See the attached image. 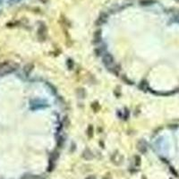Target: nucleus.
Here are the masks:
<instances>
[{"instance_id": "5", "label": "nucleus", "mask_w": 179, "mask_h": 179, "mask_svg": "<svg viewBox=\"0 0 179 179\" xmlns=\"http://www.w3.org/2000/svg\"><path fill=\"white\" fill-rule=\"evenodd\" d=\"M86 179H96L95 177H94L93 176H89V177H87Z\"/></svg>"}, {"instance_id": "2", "label": "nucleus", "mask_w": 179, "mask_h": 179, "mask_svg": "<svg viewBox=\"0 0 179 179\" xmlns=\"http://www.w3.org/2000/svg\"><path fill=\"white\" fill-rule=\"evenodd\" d=\"M138 149L141 152H142V153L145 152V151H146V143L143 142L142 141H141V142L138 143Z\"/></svg>"}, {"instance_id": "1", "label": "nucleus", "mask_w": 179, "mask_h": 179, "mask_svg": "<svg viewBox=\"0 0 179 179\" xmlns=\"http://www.w3.org/2000/svg\"><path fill=\"white\" fill-rule=\"evenodd\" d=\"M103 60H104L105 65L107 66H110L111 65L113 64V58L110 55H107V56H105L104 57H103Z\"/></svg>"}, {"instance_id": "3", "label": "nucleus", "mask_w": 179, "mask_h": 179, "mask_svg": "<svg viewBox=\"0 0 179 179\" xmlns=\"http://www.w3.org/2000/svg\"><path fill=\"white\" fill-rule=\"evenodd\" d=\"M29 179H44V178L41 176H31L29 177Z\"/></svg>"}, {"instance_id": "4", "label": "nucleus", "mask_w": 179, "mask_h": 179, "mask_svg": "<svg viewBox=\"0 0 179 179\" xmlns=\"http://www.w3.org/2000/svg\"><path fill=\"white\" fill-rule=\"evenodd\" d=\"M20 1V0H8V2L11 4H15V3H18V2Z\"/></svg>"}]
</instances>
